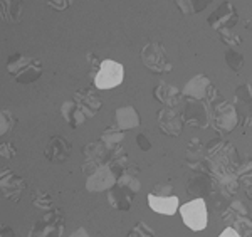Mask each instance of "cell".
<instances>
[{
	"label": "cell",
	"mask_w": 252,
	"mask_h": 237,
	"mask_svg": "<svg viewBox=\"0 0 252 237\" xmlns=\"http://www.w3.org/2000/svg\"><path fill=\"white\" fill-rule=\"evenodd\" d=\"M219 35H220L222 42L227 44V46H230V49L237 47V46H241V44H242L241 35H237L235 32L229 31V29H222V31H219Z\"/></svg>",
	"instance_id": "obj_31"
},
{
	"label": "cell",
	"mask_w": 252,
	"mask_h": 237,
	"mask_svg": "<svg viewBox=\"0 0 252 237\" xmlns=\"http://www.w3.org/2000/svg\"><path fill=\"white\" fill-rule=\"evenodd\" d=\"M133 199H135V194L126 187L115 185L111 190H108L109 205L116 210H129L133 205Z\"/></svg>",
	"instance_id": "obj_17"
},
{
	"label": "cell",
	"mask_w": 252,
	"mask_h": 237,
	"mask_svg": "<svg viewBox=\"0 0 252 237\" xmlns=\"http://www.w3.org/2000/svg\"><path fill=\"white\" fill-rule=\"evenodd\" d=\"M116 173L113 171L111 167L108 163L101 165L99 169H96L91 175H88L86 180V189L89 192H104V190H111L116 185Z\"/></svg>",
	"instance_id": "obj_9"
},
{
	"label": "cell",
	"mask_w": 252,
	"mask_h": 237,
	"mask_svg": "<svg viewBox=\"0 0 252 237\" xmlns=\"http://www.w3.org/2000/svg\"><path fill=\"white\" fill-rule=\"evenodd\" d=\"M230 227L237 232L239 237H252V220H249L247 217L237 219Z\"/></svg>",
	"instance_id": "obj_30"
},
{
	"label": "cell",
	"mask_w": 252,
	"mask_h": 237,
	"mask_svg": "<svg viewBox=\"0 0 252 237\" xmlns=\"http://www.w3.org/2000/svg\"><path fill=\"white\" fill-rule=\"evenodd\" d=\"M141 61L145 68H148L155 74H163V72L172 71V63L166 56V49L160 42H148L141 51Z\"/></svg>",
	"instance_id": "obj_4"
},
{
	"label": "cell",
	"mask_w": 252,
	"mask_h": 237,
	"mask_svg": "<svg viewBox=\"0 0 252 237\" xmlns=\"http://www.w3.org/2000/svg\"><path fill=\"white\" fill-rule=\"evenodd\" d=\"M116 126L121 132L133 130L140 126V114L133 106H123L116 109Z\"/></svg>",
	"instance_id": "obj_18"
},
{
	"label": "cell",
	"mask_w": 252,
	"mask_h": 237,
	"mask_svg": "<svg viewBox=\"0 0 252 237\" xmlns=\"http://www.w3.org/2000/svg\"><path fill=\"white\" fill-rule=\"evenodd\" d=\"M242 217H247V207L244 205L242 202H232V203H229L227 210L222 214V220H223V222L229 224L227 227H230L235 222V220L242 219Z\"/></svg>",
	"instance_id": "obj_23"
},
{
	"label": "cell",
	"mask_w": 252,
	"mask_h": 237,
	"mask_svg": "<svg viewBox=\"0 0 252 237\" xmlns=\"http://www.w3.org/2000/svg\"><path fill=\"white\" fill-rule=\"evenodd\" d=\"M219 237H239V234L234 231L232 227H225V229H223V232Z\"/></svg>",
	"instance_id": "obj_39"
},
{
	"label": "cell",
	"mask_w": 252,
	"mask_h": 237,
	"mask_svg": "<svg viewBox=\"0 0 252 237\" xmlns=\"http://www.w3.org/2000/svg\"><path fill=\"white\" fill-rule=\"evenodd\" d=\"M32 203H34V207H37V209H42V210H54V200H52L51 195L47 194V192H42V190H37L34 192V197H32Z\"/></svg>",
	"instance_id": "obj_26"
},
{
	"label": "cell",
	"mask_w": 252,
	"mask_h": 237,
	"mask_svg": "<svg viewBox=\"0 0 252 237\" xmlns=\"http://www.w3.org/2000/svg\"><path fill=\"white\" fill-rule=\"evenodd\" d=\"M184 121L190 126H197V128H207L210 125V111L209 104L205 101H195L187 100L184 111Z\"/></svg>",
	"instance_id": "obj_8"
},
{
	"label": "cell",
	"mask_w": 252,
	"mask_h": 237,
	"mask_svg": "<svg viewBox=\"0 0 252 237\" xmlns=\"http://www.w3.org/2000/svg\"><path fill=\"white\" fill-rule=\"evenodd\" d=\"M116 185H118V187H126V189H129L135 195H136L138 192H140V189H141L140 178H138V177H131V175H126V173H123L120 178H118V180H116Z\"/></svg>",
	"instance_id": "obj_29"
},
{
	"label": "cell",
	"mask_w": 252,
	"mask_h": 237,
	"mask_svg": "<svg viewBox=\"0 0 252 237\" xmlns=\"http://www.w3.org/2000/svg\"><path fill=\"white\" fill-rule=\"evenodd\" d=\"M123 138H125L123 132H121V130L115 125V126H109V128H106L103 133H101V140L99 141H103L104 145L109 146V148H115V146L121 145Z\"/></svg>",
	"instance_id": "obj_24"
},
{
	"label": "cell",
	"mask_w": 252,
	"mask_h": 237,
	"mask_svg": "<svg viewBox=\"0 0 252 237\" xmlns=\"http://www.w3.org/2000/svg\"><path fill=\"white\" fill-rule=\"evenodd\" d=\"M209 111H210V126H214L220 133L222 138L232 132L239 123V113L235 109V106L227 103L220 96L209 104Z\"/></svg>",
	"instance_id": "obj_1"
},
{
	"label": "cell",
	"mask_w": 252,
	"mask_h": 237,
	"mask_svg": "<svg viewBox=\"0 0 252 237\" xmlns=\"http://www.w3.org/2000/svg\"><path fill=\"white\" fill-rule=\"evenodd\" d=\"M153 195H161V197H168V195H175L172 185H155L153 187Z\"/></svg>",
	"instance_id": "obj_35"
},
{
	"label": "cell",
	"mask_w": 252,
	"mask_h": 237,
	"mask_svg": "<svg viewBox=\"0 0 252 237\" xmlns=\"http://www.w3.org/2000/svg\"><path fill=\"white\" fill-rule=\"evenodd\" d=\"M178 197L177 195H168V197H161V195H153L152 192L148 194V205L150 209L157 214L161 215H175V212L180 209L178 205Z\"/></svg>",
	"instance_id": "obj_16"
},
{
	"label": "cell",
	"mask_w": 252,
	"mask_h": 237,
	"mask_svg": "<svg viewBox=\"0 0 252 237\" xmlns=\"http://www.w3.org/2000/svg\"><path fill=\"white\" fill-rule=\"evenodd\" d=\"M215 182H217L219 190H220L222 194L225 195V197H230V195H234L235 192L239 190V187H241V182H239V178H237V175H235V173L219 177V178H215Z\"/></svg>",
	"instance_id": "obj_22"
},
{
	"label": "cell",
	"mask_w": 252,
	"mask_h": 237,
	"mask_svg": "<svg viewBox=\"0 0 252 237\" xmlns=\"http://www.w3.org/2000/svg\"><path fill=\"white\" fill-rule=\"evenodd\" d=\"M235 98H237V101H241V103L252 106V84L246 83L244 86H241V88L235 91Z\"/></svg>",
	"instance_id": "obj_33"
},
{
	"label": "cell",
	"mask_w": 252,
	"mask_h": 237,
	"mask_svg": "<svg viewBox=\"0 0 252 237\" xmlns=\"http://www.w3.org/2000/svg\"><path fill=\"white\" fill-rule=\"evenodd\" d=\"M209 5V2H184V0H178L177 7L184 12L185 15H195L198 12H202L205 7Z\"/></svg>",
	"instance_id": "obj_27"
},
{
	"label": "cell",
	"mask_w": 252,
	"mask_h": 237,
	"mask_svg": "<svg viewBox=\"0 0 252 237\" xmlns=\"http://www.w3.org/2000/svg\"><path fill=\"white\" fill-rule=\"evenodd\" d=\"M7 71L20 84H31L37 81L42 74V64L39 59L31 56H20L17 54L12 57L7 64Z\"/></svg>",
	"instance_id": "obj_2"
},
{
	"label": "cell",
	"mask_w": 252,
	"mask_h": 237,
	"mask_svg": "<svg viewBox=\"0 0 252 237\" xmlns=\"http://www.w3.org/2000/svg\"><path fill=\"white\" fill-rule=\"evenodd\" d=\"M125 69L120 63L111 59L101 61L99 69L94 74V86L97 89H111L123 83Z\"/></svg>",
	"instance_id": "obj_5"
},
{
	"label": "cell",
	"mask_w": 252,
	"mask_h": 237,
	"mask_svg": "<svg viewBox=\"0 0 252 237\" xmlns=\"http://www.w3.org/2000/svg\"><path fill=\"white\" fill-rule=\"evenodd\" d=\"M72 150L71 141L63 136H52L46 146V158L52 163H64Z\"/></svg>",
	"instance_id": "obj_14"
},
{
	"label": "cell",
	"mask_w": 252,
	"mask_h": 237,
	"mask_svg": "<svg viewBox=\"0 0 252 237\" xmlns=\"http://www.w3.org/2000/svg\"><path fill=\"white\" fill-rule=\"evenodd\" d=\"M204 150L205 146L202 145L198 138H193L189 143V146H187V160H189L190 169L204 171V165H202V162H204Z\"/></svg>",
	"instance_id": "obj_19"
},
{
	"label": "cell",
	"mask_w": 252,
	"mask_h": 237,
	"mask_svg": "<svg viewBox=\"0 0 252 237\" xmlns=\"http://www.w3.org/2000/svg\"><path fill=\"white\" fill-rule=\"evenodd\" d=\"M225 63L229 64V68L234 72H239L241 68L244 66V56L239 51H235V49H229L225 52Z\"/></svg>",
	"instance_id": "obj_28"
},
{
	"label": "cell",
	"mask_w": 252,
	"mask_h": 237,
	"mask_svg": "<svg viewBox=\"0 0 252 237\" xmlns=\"http://www.w3.org/2000/svg\"><path fill=\"white\" fill-rule=\"evenodd\" d=\"M184 113L178 109L165 108L158 111V128L161 130V133L177 138L184 132Z\"/></svg>",
	"instance_id": "obj_10"
},
{
	"label": "cell",
	"mask_w": 252,
	"mask_h": 237,
	"mask_svg": "<svg viewBox=\"0 0 252 237\" xmlns=\"http://www.w3.org/2000/svg\"><path fill=\"white\" fill-rule=\"evenodd\" d=\"M128 237H157V234L148 224L138 222L136 226L128 232Z\"/></svg>",
	"instance_id": "obj_32"
},
{
	"label": "cell",
	"mask_w": 252,
	"mask_h": 237,
	"mask_svg": "<svg viewBox=\"0 0 252 237\" xmlns=\"http://www.w3.org/2000/svg\"><path fill=\"white\" fill-rule=\"evenodd\" d=\"M69 237H91V236L88 234V231H86V229L79 227V229H76V231L72 232V234L69 236Z\"/></svg>",
	"instance_id": "obj_40"
},
{
	"label": "cell",
	"mask_w": 252,
	"mask_h": 237,
	"mask_svg": "<svg viewBox=\"0 0 252 237\" xmlns=\"http://www.w3.org/2000/svg\"><path fill=\"white\" fill-rule=\"evenodd\" d=\"M0 19L9 24L20 22V19H22V5H20V2H10V0L0 2Z\"/></svg>",
	"instance_id": "obj_20"
},
{
	"label": "cell",
	"mask_w": 252,
	"mask_h": 237,
	"mask_svg": "<svg viewBox=\"0 0 252 237\" xmlns=\"http://www.w3.org/2000/svg\"><path fill=\"white\" fill-rule=\"evenodd\" d=\"M74 101L76 104L81 108L83 114L88 118H93L94 114L99 111L101 106H103V101H101L99 95L94 91L93 88H86V89H81V91L74 93Z\"/></svg>",
	"instance_id": "obj_12"
},
{
	"label": "cell",
	"mask_w": 252,
	"mask_h": 237,
	"mask_svg": "<svg viewBox=\"0 0 252 237\" xmlns=\"http://www.w3.org/2000/svg\"><path fill=\"white\" fill-rule=\"evenodd\" d=\"M239 15L237 10H235L234 3L230 2H222L220 5L217 7V10L212 12V15L209 17V24L210 27L215 29V31H222V29H229L232 31V27L237 24Z\"/></svg>",
	"instance_id": "obj_11"
},
{
	"label": "cell",
	"mask_w": 252,
	"mask_h": 237,
	"mask_svg": "<svg viewBox=\"0 0 252 237\" xmlns=\"http://www.w3.org/2000/svg\"><path fill=\"white\" fill-rule=\"evenodd\" d=\"M0 237H15L14 229L9 227L7 224H0Z\"/></svg>",
	"instance_id": "obj_38"
},
{
	"label": "cell",
	"mask_w": 252,
	"mask_h": 237,
	"mask_svg": "<svg viewBox=\"0 0 252 237\" xmlns=\"http://www.w3.org/2000/svg\"><path fill=\"white\" fill-rule=\"evenodd\" d=\"M27 189V182L22 177L15 175L9 167L0 170V194L7 200L17 203L22 192Z\"/></svg>",
	"instance_id": "obj_7"
},
{
	"label": "cell",
	"mask_w": 252,
	"mask_h": 237,
	"mask_svg": "<svg viewBox=\"0 0 252 237\" xmlns=\"http://www.w3.org/2000/svg\"><path fill=\"white\" fill-rule=\"evenodd\" d=\"M180 215L184 219V224L190 231L200 232L207 227L209 222V214H207V205L204 199H193L180 207Z\"/></svg>",
	"instance_id": "obj_3"
},
{
	"label": "cell",
	"mask_w": 252,
	"mask_h": 237,
	"mask_svg": "<svg viewBox=\"0 0 252 237\" xmlns=\"http://www.w3.org/2000/svg\"><path fill=\"white\" fill-rule=\"evenodd\" d=\"M153 96H155L157 101H160L161 104H165L166 108H172V109H177L182 104V101H184L180 89L177 86L166 84V83L158 84L153 89Z\"/></svg>",
	"instance_id": "obj_15"
},
{
	"label": "cell",
	"mask_w": 252,
	"mask_h": 237,
	"mask_svg": "<svg viewBox=\"0 0 252 237\" xmlns=\"http://www.w3.org/2000/svg\"><path fill=\"white\" fill-rule=\"evenodd\" d=\"M29 237H64V215L59 209L51 210L32 226Z\"/></svg>",
	"instance_id": "obj_6"
},
{
	"label": "cell",
	"mask_w": 252,
	"mask_h": 237,
	"mask_svg": "<svg viewBox=\"0 0 252 237\" xmlns=\"http://www.w3.org/2000/svg\"><path fill=\"white\" fill-rule=\"evenodd\" d=\"M212 86H214L212 81H210L205 74H197L185 84L184 96H187V100L205 101Z\"/></svg>",
	"instance_id": "obj_13"
},
{
	"label": "cell",
	"mask_w": 252,
	"mask_h": 237,
	"mask_svg": "<svg viewBox=\"0 0 252 237\" xmlns=\"http://www.w3.org/2000/svg\"><path fill=\"white\" fill-rule=\"evenodd\" d=\"M0 155H2L3 158H7V160H12V158L17 155V150H15V146L12 145V143H2V145H0Z\"/></svg>",
	"instance_id": "obj_34"
},
{
	"label": "cell",
	"mask_w": 252,
	"mask_h": 237,
	"mask_svg": "<svg viewBox=\"0 0 252 237\" xmlns=\"http://www.w3.org/2000/svg\"><path fill=\"white\" fill-rule=\"evenodd\" d=\"M47 5L52 7V9L64 10V9H67V7L71 5V2H66V0H58V2H47Z\"/></svg>",
	"instance_id": "obj_37"
},
{
	"label": "cell",
	"mask_w": 252,
	"mask_h": 237,
	"mask_svg": "<svg viewBox=\"0 0 252 237\" xmlns=\"http://www.w3.org/2000/svg\"><path fill=\"white\" fill-rule=\"evenodd\" d=\"M136 143H138V146H140V150H143V152H148V150H152V143H150V140L145 136L143 133H140L136 136Z\"/></svg>",
	"instance_id": "obj_36"
},
{
	"label": "cell",
	"mask_w": 252,
	"mask_h": 237,
	"mask_svg": "<svg viewBox=\"0 0 252 237\" xmlns=\"http://www.w3.org/2000/svg\"><path fill=\"white\" fill-rule=\"evenodd\" d=\"M17 125V118L9 109H0V136L9 135Z\"/></svg>",
	"instance_id": "obj_25"
},
{
	"label": "cell",
	"mask_w": 252,
	"mask_h": 237,
	"mask_svg": "<svg viewBox=\"0 0 252 237\" xmlns=\"http://www.w3.org/2000/svg\"><path fill=\"white\" fill-rule=\"evenodd\" d=\"M63 116L72 128H78L79 125H83L86 121V116H84L81 108L74 101H69V103L63 104Z\"/></svg>",
	"instance_id": "obj_21"
}]
</instances>
